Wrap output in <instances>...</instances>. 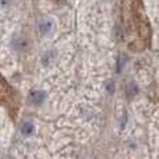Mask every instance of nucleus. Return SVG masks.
<instances>
[{"label": "nucleus", "instance_id": "1", "mask_svg": "<svg viewBox=\"0 0 159 159\" xmlns=\"http://www.w3.org/2000/svg\"><path fill=\"white\" fill-rule=\"evenodd\" d=\"M0 105L8 107V110H14V112L18 107V99H17L16 92L10 87V84L3 78L2 74H0Z\"/></svg>", "mask_w": 159, "mask_h": 159}, {"label": "nucleus", "instance_id": "2", "mask_svg": "<svg viewBox=\"0 0 159 159\" xmlns=\"http://www.w3.org/2000/svg\"><path fill=\"white\" fill-rule=\"evenodd\" d=\"M45 96H46V93L43 91H32L30 93V102L34 106H41L45 101Z\"/></svg>", "mask_w": 159, "mask_h": 159}, {"label": "nucleus", "instance_id": "3", "mask_svg": "<svg viewBox=\"0 0 159 159\" xmlns=\"http://www.w3.org/2000/svg\"><path fill=\"white\" fill-rule=\"evenodd\" d=\"M52 28H53V22L50 21V20H42V21L39 22V31H41L42 35L49 34L50 31H52Z\"/></svg>", "mask_w": 159, "mask_h": 159}, {"label": "nucleus", "instance_id": "4", "mask_svg": "<svg viewBox=\"0 0 159 159\" xmlns=\"http://www.w3.org/2000/svg\"><path fill=\"white\" fill-rule=\"evenodd\" d=\"M34 130H35V127H34V124L31 123V121H24V123L21 124V133L25 135V137L32 134Z\"/></svg>", "mask_w": 159, "mask_h": 159}, {"label": "nucleus", "instance_id": "5", "mask_svg": "<svg viewBox=\"0 0 159 159\" xmlns=\"http://www.w3.org/2000/svg\"><path fill=\"white\" fill-rule=\"evenodd\" d=\"M137 93V87H135V84H129L127 85V95L129 96H133Z\"/></svg>", "mask_w": 159, "mask_h": 159}, {"label": "nucleus", "instance_id": "6", "mask_svg": "<svg viewBox=\"0 0 159 159\" xmlns=\"http://www.w3.org/2000/svg\"><path fill=\"white\" fill-rule=\"evenodd\" d=\"M52 56H53L52 52H46L43 55V57H42V63H43L45 66H48V64L50 63V59H52Z\"/></svg>", "mask_w": 159, "mask_h": 159}, {"label": "nucleus", "instance_id": "7", "mask_svg": "<svg viewBox=\"0 0 159 159\" xmlns=\"http://www.w3.org/2000/svg\"><path fill=\"white\" fill-rule=\"evenodd\" d=\"M107 91L113 93V91H115V82H110V84L107 85Z\"/></svg>", "mask_w": 159, "mask_h": 159}]
</instances>
